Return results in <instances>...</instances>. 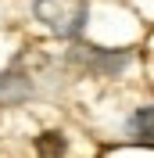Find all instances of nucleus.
I'll use <instances>...</instances> for the list:
<instances>
[{"label": "nucleus", "mask_w": 154, "mask_h": 158, "mask_svg": "<svg viewBox=\"0 0 154 158\" xmlns=\"http://www.w3.org/2000/svg\"><path fill=\"white\" fill-rule=\"evenodd\" d=\"M32 15L54 36H79L90 18L86 0H32Z\"/></svg>", "instance_id": "obj_1"}, {"label": "nucleus", "mask_w": 154, "mask_h": 158, "mask_svg": "<svg viewBox=\"0 0 154 158\" xmlns=\"http://www.w3.org/2000/svg\"><path fill=\"white\" fill-rule=\"evenodd\" d=\"M72 61H79L83 69L97 72V76H107V72L125 69V61H129V58H125V54H107V50H100V47H75Z\"/></svg>", "instance_id": "obj_2"}, {"label": "nucleus", "mask_w": 154, "mask_h": 158, "mask_svg": "<svg viewBox=\"0 0 154 158\" xmlns=\"http://www.w3.org/2000/svg\"><path fill=\"white\" fill-rule=\"evenodd\" d=\"M129 133H133L140 144H154V104L151 108H140L129 118Z\"/></svg>", "instance_id": "obj_3"}, {"label": "nucleus", "mask_w": 154, "mask_h": 158, "mask_svg": "<svg viewBox=\"0 0 154 158\" xmlns=\"http://www.w3.org/2000/svg\"><path fill=\"white\" fill-rule=\"evenodd\" d=\"M65 137L61 133H43V137H36V158H65Z\"/></svg>", "instance_id": "obj_4"}]
</instances>
